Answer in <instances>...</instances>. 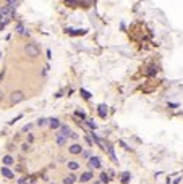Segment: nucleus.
Returning a JSON list of instances; mask_svg holds the SVG:
<instances>
[{"label": "nucleus", "mask_w": 183, "mask_h": 184, "mask_svg": "<svg viewBox=\"0 0 183 184\" xmlns=\"http://www.w3.org/2000/svg\"><path fill=\"white\" fill-rule=\"evenodd\" d=\"M58 134H60V136H65V137H70V134H71V129H70V126L68 124H62V126H60L58 128Z\"/></svg>", "instance_id": "0eeeda50"}, {"label": "nucleus", "mask_w": 183, "mask_h": 184, "mask_svg": "<svg viewBox=\"0 0 183 184\" xmlns=\"http://www.w3.org/2000/svg\"><path fill=\"white\" fill-rule=\"evenodd\" d=\"M93 184H102V182H101V181H96V182H93Z\"/></svg>", "instance_id": "c85d7f7f"}, {"label": "nucleus", "mask_w": 183, "mask_h": 184, "mask_svg": "<svg viewBox=\"0 0 183 184\" xmlns=\"http://www.w3.org/2000/svg\"><path fill=\"white\" fill-rule=\"evenodd\" d=\"M93 176H94L93 170H88V171H84V173L80 176V182H89L91 179H93Z\"/></svg>", "instance_id": "39448f33"}, {"label": "nucleus", "mask_w": 183, "mask_h": 184, "mask_svg": "<svg viewBox=\"0 0 183 184\" xmlns=\"http://www.w3.org/2000/svg\"><path fill=\"white\" fill-rule=\"evenodd\" d=\"M2 160H3V165H5V166H10V165H13L15 158L11 157V155H5V157L2 158Z\"/></svg>", "instance_id": "f8f14e48"}, {"label": "nucleus", "mask_w": 183, "mask_h": 184, "mask_svg": "<svg viewBox=\"0 0 183 184\" xmlns=\"http://www.w3.org/2000/svg\"><path fill=\"white\" fill-rule=\"evenodd\" d=\"M76 116H80L81 120H86V115H84V112H80V110L76 112Z\"/></svg>", "instance_id": "aec40b11"}, {"label": "nucleus", "mask_w": 183, "mask_h": 184, "mask_svg": "<svg viewBox=\"0 0 183 184\" xmlns=\"http://www.w3.org/2000/svg\"><path fill=\"white\" fill-rule=\"evenodd\" d=\"M88 126L91 128V129H96V128H97V124H96V123H93V121H88Z\"/></svg>", "instance_id": "4be33fe9"}, {"label": "nucleus", "mask_w": 183, "mask_h": 184, "mask_svg": "<svg viewBox=\"0 0 183 184\" xmlns=\"http://www.w3.org/2000/svg\"><path fill=\"white\" fill-rule=\"evenodd\" d=\"M88 165H89V168H91V170H97V168H101V158H99V157H91V158H89V162H88Z\"/></svg>", "instance_id": "20e7f679"}, {"label": "nucleus", "mask_w": 183, "mask_h": 184, "mask_svg": "<svg viewBox=\"0 0 183 184\" xmlns=\"http://www.w3.org/2000/svg\"><path fill=\"white\" fill-rule=\"evenodd\" d=\"M75 181H76V176L73 174V173H70L68 176H65V178H63V184H73Z\"/></svg>", "instance_id": "9d476101"}, {"label": "nucleus", "mask_w": 183, "mask_h": 184, "mask_svg": "<svg viewBox=\"0 0 183 184\" xmlns=\"http://www.w3.org/2000/svg\"><path fill=\"white\" fill-rule=\"evenodd\" d=\"M2 174H3L5 178H8V179H13V178H15V174L11 173V170H10L8 166H2Z\"/></svg>", "instance_id": "1a4fd4ad"}, {"label": "nucleus", "mask_w": 183, "mask_h": 184, "mask_svg": "<svg viewBox=\"0 0 183 184\" xmlns=\"http://www.w3.org/2000/svg\"><path fill=\"white\" fill-rule=\"evenodd\" d=\"M66 168L71 170V171H76V170H80V163L78 162H68L66 163Z\"/></svg>", "instance_id": "ddd939ff"}, {"label": "nucleus", "mask_w": 183, "mask_h": 184, "mask_svg": "<svg viewBox=\"0 0 183 184\" xmlns=\"http://www.w3.org/2000/svg\"><path fill=\"white\" fill-rule=\"evenodd\" d=\"M109 179H110V176H109V174H105V173L101 174V182H102V184H107Z\"/></svg>", "instance_id": "dca6fc26"}, {"label": "nucleus", "mask_w": 183, "mask_h": 184, "mask_svg": "<svg viewBox=\"0 0 183 184\" xmlns=\"http://www.w3.org/2000/svg\"><path fill=\"white\" fill-rule=\"evenodd\" d=\"M68 152H70V153H73V155L83 153V145H81V144H78V142H75V144H71V145L68 147Z\"/></svg>", "instance_id": "7ed1b4c3"}, {"label": "nucleus", "mask_w": 183, "mask_h": 184, "mask_svg": "<svg viewBox=\"0 0 183 184\" xmlns=\"http://www.w3.org/2000/svg\"><path fill=\"white\" fill-rule=\"evenodd\" d=\"M130 181V171H123V174H121V184H128Z\"/></svg>", "instance_id": "2eb2a0df"}, {"label": "nucleus", "mask_w": 183, "mask_h": 184, "mask_svg": "<svg viewBox=\"0 0 183 184\" xmlns=\"http://www.w3.org/2000/svg\"><path fill=\"white\" fill-rule=\"evenodd\" d=\"M28 182V178H21L20 181H18V184H26Z\"/></svg>", "instance_id": "393cba45"}, {"label": "nucleus", "mask_w": 183, "mask_h": 184, "mask_svg": "<svg viewBox=\"0 0 183 184\" xmlns=\"http://www.w3.org/2000/svg\"><path fill=\"white\" fill-rule=\"evenodd\" d=\"M81 155H83V158H91V153L89 152H83Z\"/></svg>", "instance_id": "b1692460"}, {"label": "nucleus", "mask_w": 183, "mask_h": 184, "mask_svg": "<svg viewBox=\"0 0 183 184\" xmlns=\"http://www.w3.org/2000/svg\"><path fill=\"white\" fill-rule=\"evenodd\" d=\"M118 144H120L121 147H123V149H125V150H131V147H130V145H128V144L125 142V140H121V139H120V140H118Z\"/></svg>", "instance_id": "a211bd4d"}, {"label": "nucleus", "mask_w": 183, "mask_h": 184, "mask_svg": "<svg viewBox=\"0 0 183 184\" xmlns=\"http://www.w3.org/2000/svg\"><path fill=\"white\" fill-rule=\"evenodd\" d=\"M99 116L101 118H105L107 116V107L105 105H99Z\"/></svg>", "instance_id": "4468645a"}, {"label": "nucleus", "mask_w": 183, "mask_h": 184, "mask_svg": "<svg viewBox=\"0 0 183 184\" xmlns=\"http://www.w3.org/2000/svg\"><path fill=\"white\" fill-rule=\"evenodd\" d=\"M86 142H88V145H93V140H91V137H86Z\"/></svg>", "instance_id": "cd10ccee"}, {"label": "nucleus", "mask_w": 183, "mask_h": 184, "mask_svg": "<svg viewBox=\"0 0 183 184\" xmlns=\"http://www.w3.org/2000/svg\"><path fill=\"white\" fill-rule=\"evenodd\" d=\"M31 129H33V124H31V123H29V124H24V126H23V131H24V132H28V131H31Z\"/></svg>", "instance_id": "6ab92c4d"}, {"label": "nucleus", "mask_w": 183, "mask_h": 184, "mask_svg": "<svg viewBox=\"0 0 183 184\" xmlns=\"http://www.w3.org/2000/svg\"><path fill=\"white\" fill-rule=\"evenodd\" d=\"M81 94L84 95V99H89V97H91V94H89V92H86L84 89H81Z\"/></svg>", "instance_id": "412c9836"}, {"label": "nucleus", "mask_w": 183, "mask_h": 184, "mask_svg": "<svg viewBox=\"0 0 183 184\" xmlns=\"http://www.w3.org/2000/svg\"><path fill=\"white\" fill-rule=\"evenodd\" d=\"M21 149H23L24 152H26V150H29V144H28V142H26V144H23V145H21Z\"/></svg>", "instance_id": "5701e85b"}, {"label": "nucleus", "mask_w": 183, "mask_h": 184, "mask_svg": "<svg viewBox=\"0 0 183 184\" xmlns=\"http://www.w3.org/2000/svg\"><path fill=\"white\" fill-rule=\"evenodd\" d=\"M66 139H68V137H65V136H60L58 132L55 134V142H57L58 145H65V144H66Z\"/></svg>", "instance_id": "9b49d317"}, {"label": "nucleus", "mask_w": 183, "mask_h": 184, "mask_svg": "<svg viewBox=\"0 0 183 184\" xmlns=\"http://www.w3.org/2000/svg\"><path fill=\"white\" fill-rule=\"evenodd\" d=\"M33 140H34V136H33V134H29V136H28V144H31Z\"/></svg>", "instance_id": "a878e982"}, {"label": "nucleus", "mask_w": 183, "mask_h": 184, "mask_svg": "<svg viewBox=\"0 0 183 184\" xmlns=\"http://www.w3.org/2000/svg\"><path fill=\"white\" fill-rule=\"evenodd\" d=\"M21 100H24V92L16 90V92L11 94V102H13V103H18V102H21Z\"/></svg>", "instance_id": "423d86ee"}, {"label": "nucleus", "mask_w": 183, "mask_h": 184, "mask_svg": "<svg viewBox=\"0 0 183 184\" xmlns=\"http://www.w3.org/2000/svg\"><path fill=\"white\" fill-rule=\"evenodd\" d=\"M47 123H49V120H45V118H39V120H37V123H36V124H37V126L41 128V126H45Z\"/></svg>", "instance_id": "f3484780"}, {"label": "nucleus", "mask_w": 183, "mask_h": 184, "mask_svg": "<svg viewBox=\"0 0 183 184\" xmlns=\"http://www.w3.org/2000/svg\"><path fill=\"white\" fill-rule=\"evenodd\" d=\"M104 150H107V153L110 155V158H112V162L113 163H118V158H117V155H115V150H113V147L109 144V142H105L104 144Z\"/></svg>", "instance_id": "f03ea898"}, {"label": "nucleus", "mask_w": 183, "mask_h": 184, "mask_svg": "<svg viewBox=\"0 0 183 184\" xmlns=\"http://www.w3.org/2000/svg\"><path fill=\"white\" fill-rule=\"evenodd\" d=\"M50 184H55V182H50Z\"/></svg>", "instance_id": "c756f323"}, {"label": "nucleus", "mask_w": 183, "mask_h": 184, "mask_svg": "<svg viewBox=\"0 0 183 184\" xmlns=\"http://www.w3.org/2000/svg\"><path fill=\"white\" fill-rule=\"evenodd\" d=\"M24 52L28 53V57L34 58V57H37V55H39V48H37V45H36V44H28L26 48H24Z\"/></svg>", "instance_id": "f257e3e1"}, {"label": "nucleus", "mask_w": 183, "mask_h": 184, "mask_svg": "<svg viewBox=\"0 0 183 184\" xmlns=\"http://www.w3.org/2000/svg\"><path fill=\"white\" fill-rule=\"evenodd\" d=\"M49 126H50L52 129H58V128L62 126V123H60L58 118H49Z\"/></svg>", "instance_id": "6e6552de"}, {"label": "nucleus", "mask_w": 183, "mask_h": 184, "mask_svg": "<svg viewBox=\"0 0 183 184\" xmlns=\"http://www.w3.org/2000/svg\"><path fill=\"white\" fill-rule=\"evenodd\" d=\"M70 137H71V139H78V134H76V132H71Z\"/></svg>", "instance_id": "bb28decb"}]
</instances>
